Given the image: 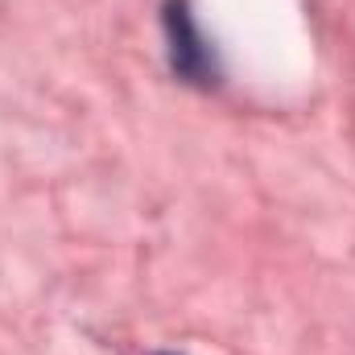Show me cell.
<instances>
[{
  "instance_id": "cell-2",
  "label": "cell",
  "mask_w": 355,
  "mask_h": 355,
  "mask_svg": "<svg viewBox=\"0 0 355 355\" xmlns=\"http://www.w3.org/2000/svg\"><path fill=\"white\" fill-rule=\"evenodd\" d=\"M157 355H174V352H157Z\"/></svg>"
},
{
  "instance_id": "cell-1",
  "label": "cell",
  "mask_w": 355,
  "mask_h": 355,
  "mask_svg": "<svg viewBox=\"0 0 355 355\" xmlns=\"http://www.w3.org/2000/svg\"><path fill=\"white\" fill-rule=\"evenodd\" d=\"M162 29H166V54H170V71L186 87L211 91L219 87L223 67L219 54L211 46V37L198 29L190 0H166L162 4Z\"/></svg>"
}]
</instances>
